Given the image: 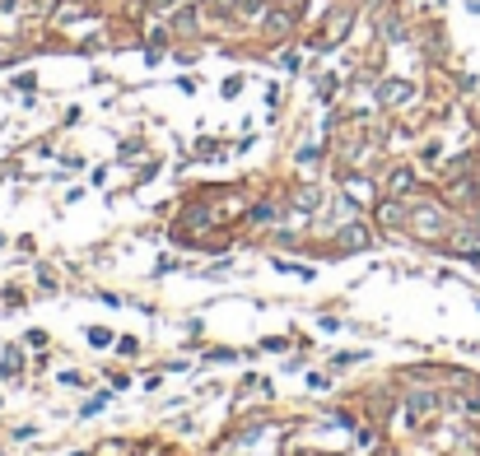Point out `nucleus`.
<instances>
[{
  "instance_id": "39448f33",
  "label": "nucleus",
  "mask_w": 480,
  "mask_h": 456,
  "mask_svg": "<svg viewBox=\"0 0 480 456\" xmlns=\"http://www.w3.org/2000/svg\"><path fill=\"white\" fill-rule=\"evenodd\" d=\"M350 23H355V10H336V14H331V23H326L322 47H331L336 37H345V33H350Z\"/></svg>"
},
{
  "instance_id": "423d86ee",
  "label": "nucleus",
  "mask_w": 480,
  "mask_h": 456,
  "mask_svg": "<svg viewBox=\"0 0 480 456\" xmlns=\"http://www.w3.org/2000/svg\"><path fill=\"white\" fill-rule=\"evenodd\" d=\"M434 405H438L434 396H429V391H420V396H411V405H406V419H411V423H420L429 410H434Z\"/></svg>"
},
{
  "instance_id": "6e6552de",
  "label": "nucleus",
  "mask_w": 480,
  "mask_h": 456,
  "mask_svg": "<svg viewBox=\"0 0 480 456\" xmlns=\"http://www.w3.org/2000/svg\"><path fill=\"white\" fill-rule=\"evenodd\" d=\"M378 214H382V223H392V228H396V223H406V210H401L396 201H382Z\"/></svg>"
},
{
  "instance_id": "4468645a",
  "label": "nucleus",
  "mask_w": 480,
  "mask_h": 456,
  "mask_svg": "<svg viewBox=\"0 0 480 456\" xmlns=\"http://www.w3.org/2000/svg\"><path fill=\"white\" fill-rule=\"evenodd\" d=\"M149 5H154V10H168V5H178V0H149Z\"/></svg>"
},
{
  "instance_id": "1a4fd4ad",
  "label": "nucleus",
  "mask_w": 480,
  "mask_h": 456,
  "mask_svg": "<svg viewBox=\"0 0 480 456\" xmlns=\"http://www.w3.org/2000/svg\"><path fill=\"white\" fill-rule=\"evenodd\" d=\"M294 205H299V210H317V205H322V191H317V187H303L299 196H294Z\"/></svg>"
},
{
  "instance_id": "20e7f679",
  "label": "nucleus",
  "mask_w": 480,
  "mask_h": 456,
  "mask_svg": "<svg viewBox=\"0 0 480 456\" xmlns=\"http://www.w3.org/2000/svg\"><path fill=\"white\" fill-rule=\"evenodd\" d=\"M336 242L345 247V252H364V247H369V228H364V223H345V228L336 233Z\"/></svg>"
},
{
  "instance_id": "f03ea898",
  "label": "nucleus",
  "mask_w": 480,
  "mask_h": 456,
  "mask_svg": "<svg viewBox=\"0 0 480 456\" xmlns=\"http://www.w3.org/2000/svg\"><path fill=\"white\" fill-rule=\"evenodd\" d=\"M411 98H415L411 79H382L378 84V103L382 107H401V103H411Z\"/></svg>"
},
{
  "instance_id": "9d476101",
  "label": "nucleus",
  "mask_w": 480,
  "mask_h": 456,
  "mask_svg": "<svg viewBox=\"0 0 480 456\" xmlns=\"http://www.w3.org/2000/svg\"><path fill=\"white\" fill-rule=\"evenodd\" d=\"M19 363H23V358H19V349H5V358H0V378H14V373H19Z\"/></svg>"
},
{
  "instance_id": "7ed1b4c3",
  "label": "nucleus",
  "mask_w": 480,
  "mask_h": 456,
  "mask_svg": "<svg viewBox=\"0 0 480 456\" xmlns=\"http://www.w3.org/2000/svg\"><path fill=\"white\" fill-rule=\"evenodd\" d=\"M294 19H299V14L290 10V5H285V10H266V19H261V28H266V37H285L294 28Z\"/></svg>"
},
{
  "instance_id": "2eb2a0df",
  "label": "nucleus",
  "mask_w": 480,
  "mask_h": 456,
  "mask_svg": "<svg viewBox=\"0 0 480 456\" xmlns=\"http://www.w3.org/2000/svg\"><path fill=\"white\" fill-rule=\"evenodd\" d=\"M215 5H238V0H215Z\"/></svg>"
},
{
  "instance_id": "f8f14e48",
  "label": "nucleus",
  "mask_w": 480,
  "mask_h": 456,
  "mask_svg": "<svg viewBox=\"0 0 480 456\" xmlns=\"http://www.w3.org/2000/svg\"><path fill=\"white\" fill-rule=\"evenodd\" d=\"M275 219V210H270V205H257V210H252V223H270Z\"/></svg>"
},
{
  "instance_id": "ddd939ff",
  "label": "nucleus",
  "mask_w": 480,
  "mask_h": 456,
  "mask_svg": "<svg viewBox=\"0 0 480 456\" xmlns=\"http://www.w3.org/2000/svg\"><path fill=\"white\" fill-rule=\"evenodd\" d=\"M261 10V0H238V14H257Z\"/></svg>"
},
{
  "instance_id": "f257e3e1",
  "label": "nucleus",
  "mask_w": 480,
  "mask_h": 456,
  "mask_svg": "<svg viewBox=\"0 0 480 456\" xmlns=\"http://www.w3.org/2000/svg\"><path fill=\"white\" fill-rule=\"evenodd\" d=\"M411 228L420 238H443L447 233V214L438 210V205H420V210L411 214Z\"/></svg>"
},
{
  "instance_id": "0eeeda50",
  "label": "nucleus",
  "mask_w": 480,
  "mask_h": 456,
  "mask_svg": "<svg viewBox=\"0 0 480 456\" xmlns=\"http://www.w3.org/2000/svg\"><path fill=\"white\" fill-rule=\"evenodd\" d=\"M411 187H415V173H411V168H396V173H392V182H387L392 196H406Z\"/></svg>"
},
{
  "instance_id": "9b49d317",
  "label": "nucleus",
  "mask_w": 480,
  "mask_h": 456,
  "mask_svg": "<svg viewBox=\"0 0 480 456\" xmlns=\"http://www.w3.org/2000/svg\"><path fill=\"white\" fill-rule=\"evenodd\" d=\"M89 340H93V345H112V331H108V326H93Z\"/></svg>"
}]
</instances>
